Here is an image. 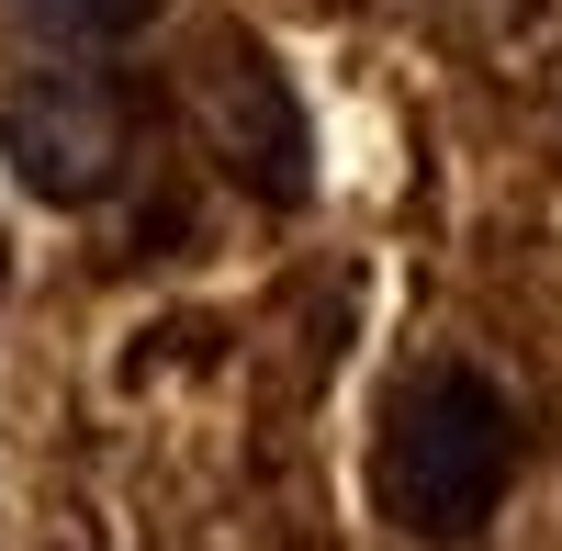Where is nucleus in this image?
Instances as JSON below:
<instances>
[{
    "label": "nucleus",
    "instance_id": "f03ea898",
    "mask_svg": "<svg viewBox=\"0 0 562 551\" xmlns=\"http://www.w3.org/2000/svg\"><path fill=\"white\" fill-rule=\"evenodd\" d=\"M0 147L45 203H102L124 180V90L102 68H45L0 102Z\"/></svg>",
    "mask_w": 562,
    "mask_h": 551
},
{
    "label": "nucleus",
    "instance_id": "7ed1b4c3",
    "mask_svg": "<svg viewBox=\"0 0 562 551\" xmlns=\"http://www.w3.org/2000/svg\"><path fill=\"white\" fill-rule=\"evenodd\" d=\"M214 135H225V169L270 203H304V113H293V79H281L259 45H225L214 57Z\"/></svg>",
    "mask_w": 562,
    "mask_h": 551
},
{
    "label": "nucleus",
    "instance_id": "20e7f679",
    "mask_svg": "<svg viewBox=\"0 0 562 551\" xmlns=\"http://www.w3.org/2000/svg\"><path fill=\"white\" fill-rule=\"evenodd\" d=\"M147 12L158 0H23V23L45 34V45H124V34H147Z\"/></svg>",
    "mask_w": 562,
    "mask_h": 551
},
{
    "label": "nucleus",
    "instance_id": "f257e3e1",
    "mask_svg": "<svg viewBox=\"0 0 562 551\" xmlns=\"http://www.w3.org/2000/svg\"><path fill=\"white\" fill-rule=\"evenodd\" d=\"M506 484H518V394L473 360H428L405 372L394 417H383V507L405 540H473Z\"/></svg>",
    "mask_w": 562,
    "mask_h": 551
}]
</instances>
